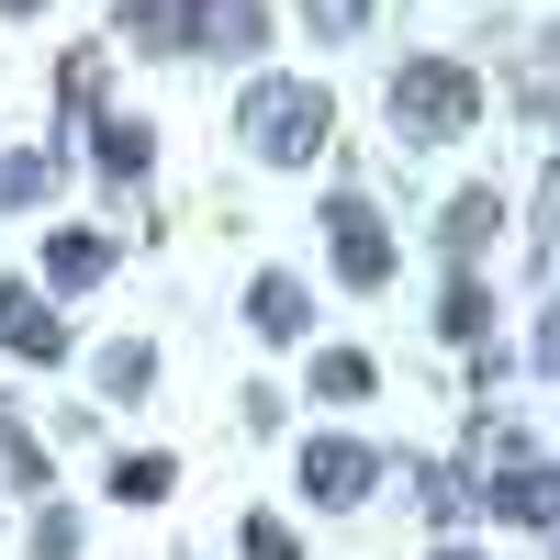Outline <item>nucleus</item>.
Listing matches in <instances>:
<instances>
[{
  "label": "nucleus",
  "instance_id": "obj_19",
  "mask_svg": "<svg viewBox=\"0 0 560 560\" xmlns=\"http://www.w3.org/2000/svg\"><path fill=\"white\" fill-rule=\"evenodd\" d=\"M45 191H57V158H0V202H45Z\"/></svg>",
  "mask_w": 560,
  "mask_h": 560
},
{
  "label": "nucleus",
  "instance_id": "obj_23",
  "mask_svg": "<svg viewBox=\"0 0 560 560\" xmlns=\"http://www.w3.org/2000/svg\"><path fill=\"white\" fill-rule=\"evenodd\" d=\"M0 12H12V23H23V12H45V0H0Z\"/></svg>",
  "mask_w": 560,
  "mask_h": 560
},
{
  "label": "nucleus",
  "instance_id": "obj_7",
  "mask_svg": "<svg viewBox=\"0 0 560 560\" xmlns=\"http://www.w3.org/2000/svg\"><path fill=\"white\" fill-rule=\"evenodd\" d=\"M113 258H124V236H102V224H57V236H45V280H34V292H45V303H57V292H90Z\"/></svg>",
  "mask_w": 560,
  "mask_h": 560
},
{
  "label": "nucleus",
  "instance_id": "obj_9",
  "mask_svg": "<svg viewBox=\"0 0 560 560\" xmlns=\"http://www.w3.org/2000/svg\"><path fill=\"white\" fill-rule=\"evenodd\" d=\"M90 135H102L90 158H102V179H113V191H124V179H147V168H158V124H147V113H102Z\"/></svg>",
  "mask_w": 560,
  "mask_h": 560
},
{
  "label": "nucleus",
  "instance_id": "obj_16",
  "mask_svg": "<svg viewBox=\"0 0 560 560\" xmlns=\"http://www.w3.org/2000/svg\"><path fill=\"white\" fill-rule=\"evenodd\" d=\"M438 325H448L459 348H482V337H493V292H482V269H459V280H448V314H438Z\"/></svg>",
  "mask_w": 560,
  "mask_h": 560
},
{
  "label": "nucleus",
  "instance_id": "obj_18",
  "mask_svg": "<svg viewBox=\"0 0 560 560\" xmlns=\"http://www.w3.org/2000/svg\"><path fill=\"white\" fill-rule=\"evenodd\" d=\"M370 12H382V0H303V34H314V45H348Z\"/></svg>",
  "mask_w": 560,
  "mask_h": 560
},
{
  "label": "nucleus",
  "instance_id": "obj_25",
  "mask_svg": "<svg viewBox=\"0 0 560 560\" xmlns=\"http://www.w3.org/2000/svg\"><path fill=\"white\" fill-rule=\"evenodd\" d=\"M549 45H560V34H549Z\"/></svg>",
  "mask_w": 560,
  "mask_h": 560
},
{
  "label": "nucleus",
  "instance_id": "obj_22",
  "mask_svg": "<svg viewBox=\"0 0 560 560\" xmlns=\"http://www.w3.org/2000/svg\"><path fill=\"white\" fill-rule=\"evenodd\" d=\"M538 370H560V325H538Z\"/></svg>",
  "mask_w": 560,
  "mask_h": 560
},
{
  "label": "nucleus",
  "instance_id": "obj_10",
  "mask_svg": "<svg viewBox=\"0 0 560 560\" xmlns=\"http://www.w3.org/2000/svg\"><path fill=\"white\" fill-rule=\"evenodd\" d=\"M493 224H504V191H459V202L438 213V247H448L459 269H471V258L493 247Z\"/></svg>",
  "mask_w": 560,
  "mask_h": 560
},
{
  "label": "nucleus",
  "instance_id": "obj_3",
  "mask_svg": "<svg viewBox=\"0 0 560 560\" xmlns=\"http://www.w3.org/2000/svg\"><path fill=\"white\" fill-rule=\"evenodd\" d=\"M325 258H337L348 292H382V280L404 269V247H393V224H382L370 191H337V202H325Z\"/></svg>",
  "mask_w": 560,
  "mask_h": 560
},
{
  "label": "nucleus",
  "instance_id": "obj_20",
  "mask_svg": "<svg viewBox=\"0 0 560 560\" xmlns=\"http://www.w3.org/2000/svg\"><path fill=\"white\" fill-rule=\"evenodd\" d=\"M23 549H34V560H79V516H68V504H45V516L23 527Z\"/></svg>",
  "mask_w": 560,
  "mask_h": 560
},
{
  "label": "nucleus",
  "instance_id": "obj_8",
  "mask_svg": "<svg viewBox=\"0 0 560 560\" xmlns=\"http://www.w3.org/2000/svg\"><path fill=\"white\" fill-rule=\"evenodd\" d=\"M247 325H258L269 348H303V337H314V292H303L292 269H258V280H247Z\"/></svg>",
  "mask_w": 560,
  "mask_h": 560
},
{
  "label": "nucleus",
  "instance_id": "obj_2",
  "mask_svg": "<svg viewBox=\"0 0 560 560\" xmlns=\"http://www.w3.org/2000/svg\"><path fill=\"white\" fill-rule=\"evenodd\" d=\"M382 113H393L404 147H459V135L482 124V79L459 68V57H404L393 90H382Z\"/></svg>",
  "mask_w": 560,
  "mask_h": 560
},
{
  "label": "nucleus",
  "instance_id": "obj_6",
  "mask_svg": "<svg viewBox=\"0 0 560 560\" xmlns=\"http://www.w3.org/2000/svg\"><path fill=\"white\" fill-rule=\"evenodd\" d=\"M0 348L12 359H68V314L34 292V280H0Z\"/></svg>",
  "mask_w": 560,
  "mask_h": 560
},
{
  "label": "nucleus",
  "instance_id": "obj_4",
  "mask_svg": "<svg viewBox=\"0 0 560 560\" xmlns=\"http://www.w3.org/2000/svg\"><path fill=\"white\" fill-rule=\"evenodd\" d=\"M370 482H382V448H370V438H303V504H314V516L370 504Z\"/></svg>",
  "mask_w": 560,
  "mask_h": 560
},
{
  "label": "nucleus",
  "instance_id": "obj_21",
  "mask_svg": "<svg viewBox=\"0 0 560 560\" xmlns=\"http://www.w3.org/2000/svg\"><path fill=\"white\" fill-rule=\"evenodd\" d=\"M247 560H303V549H292V527H280V516H247Z\"/></svg>",
  "mask_w": 560,
  "mask_h": 560
},
{
  "label": "nucleus",
  "instance_id": "obj_17",
  "mask_svg": "<svg viewBox=\"0 0 560 560\" xmlns=\"http://www.w3.org/2000/svg\"><path fill=\"white\" fill-rule=\"evenodd\" d=\"M147 382H158V348H147V337H124V348H102V393H113V404H135Z\"/></svg>",
  "mask_w": 560,
  "mask_h": 560
},
{
  "label": "nucleus",
  "instance_id": "obj_15",
  "mask_svg": "<svg viewBox=\"0 0 560 560\" xmlns=\"http://www.w3.org/2000/svg\"><path fill=\"white\" fill-rule=\"evenodd\" d=\"M168 482H179V459H168V448H124V459H113V504H158Z\"/></svg>",
  "mask_w": 560,
  "mask_h": 560
},
{
  "label": "nucleus",
  "instance_id": "obj_5",
  "mask_svg": "<svg viewBox=\"0 0 560 560\" xmlns=\"http://www.w3.org/2000/svg\"><path fill=\"white\" fill-rule=\"evenodd\" d=\"M113 34L135 57H202V0H113Z\"/></svg>",
  "mask_w": 560,
  "mask_h": 560
},
{
  "label": "nucleus",
  "instance_id": "obj_13",
  "mask_svg": "<svg viewBox=\"0 0 560 560\" xmlns=\"http://www.w3.org/2000/svg\"><path fill=\"white\" fill-rule=\"evenodd\" d=\"M415 493H427V516H438V527H459V516L482 504V482H471V471H448V459H415Z\"/></svg>",
  "mask_w": 560,
  "mask_h": 560
},
{
  "label": "nucleus",
  "instance_id": "obj_24",
  "mask_svg": "<svg viewBox=\"0 0 560 560\" xmlns=\"http://www.w3.org/2000/svg\"><path fill=\"white\" fill-rule=\"evenodd\" d=\"M438 560H482V549H459V538H448V549H438Z\"/></svg>",
  "mask_w": 560,
  "mask_h": 560
},
{
  "label": "nucleus",
  "instance_id": "obj_11",
  "mask_svg": "<svg viewBox=\"0 0 560 560\" xmlns=\"http://www.w3.org/2000/svg\"><path fill=\"white\" fill-rule=\"evenodd\" d=\"M482 504L516 527H560V471H504V482H482Z\"/></svg>",
  "mask_w": 560,
  "mask_h": 560
},
{
  "label": "nucleus",
  "instance_id": "obj_14",
  "mask_svg": "<svg viewBox=\"0 0 560 560\" xmlns=\"http://www.w3.org/2000/svg\"><path fill=\"white\" fill-rule=\"evenodd\" d=\"M370 382H382L370 348H314V393H325V404H370Z\"/></svg>",
  "mask_w": 560,
  "mask_h": 560
},
{
  "label": "nucleus",
  "instance_id": "obj_12",
  "mask_svg": "<svg viewBox=\"0 0 560 560\" xmlns=\"http://www.w3.org/2000/svg\"><path fill=\"white\" fill-rule=\"evenodd\" d=\"M202 45H224V57H258V45H269V0H202Z\"/></svg>",
  "mask_w": 560,
  "mask_h": 560
},
{
  "label": "nucleus",
  "instance_id": "obj_1",
  "mask_svg": "<svg viewBox=\"0 0 560 560\" xmlns=\"http://www.w3.org/2000/svg\"><path fill=\"white\" fill-rule=\"evenodd\" d=\"M236 135H247V158H258V168H314V158H325V135H337V102H325L314 79L258 68V79L236 90Z\"/></svg>",
  "mask_w": 560,
  "mask_h": 560
}]
</instances>
